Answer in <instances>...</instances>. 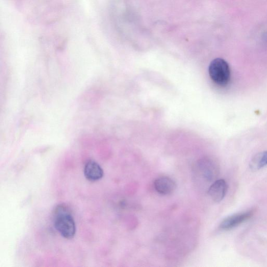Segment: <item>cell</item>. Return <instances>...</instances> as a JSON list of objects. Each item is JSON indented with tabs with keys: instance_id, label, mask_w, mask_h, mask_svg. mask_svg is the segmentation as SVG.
Returning a JSON list of instances; mask_svg holds the SVG:
<instances>
[{
	"instance_id": "6da1fadb",
	"label": "cell",
	"mask_w": 267,
	"mask_h": 267,
	"mask_svg": "<svg viewBox=\"0 0 267 267\" xmlns=\"http://www.w3.org/2000/svg\"><path fill=\"white\" fill-rule=\"evenodd\" d=\"M53 222L55 228L66 239H73L76 234V223L68 208L59 205L54 210Z\"/></svg>"
},
{
	"instance_id": "7a4b0ae2",
	"label": "cell",
	"mask_w": 267,
	"mask_h": 267,
	"mask_svg": "<svg viewBox=\"0 0 267 267\" xmlns=\"http://www.w3.org/2000/svg\"><path fill=\"white\" fill-rule=\"evenodd\" d=\"M209 73L212 81L220 86H225L230 81V67L222 59L217 58L210 63Z\"/></svg>"
},
{
	"instance_id": "3957f363",
	"label": "cell",
	"mask_w": 267,
	"mask_h": 267,
	"mask_svg": "<svg viewBox=\"0 0 267 267\" xmlns=\"http://www.w3.org/2000/svg\"><path fill=\"white\" fill-rule=\"evenodd\" d=\"M254 214V210H252L227 217L220 224V229L226 231L231 230L248 221Z\"/></svg>"
},
{
	"instance_id": "277c9868",
	"label": "cell",
	"mask_w": 267,
	"mask_h": 267,
	"mask_svg": "<svg viewBox=\"0 0 267 267\" xmlns=\"http://www.w3.org/2000/svg\"><path fill=\"white\" fill-rule=\"evenodd\" d=\"M198 168L202 177L209 182L214 181L218 176L219 167L213 161L202 160L199 163Z\"/></svg>"
},
{
	"instance_id": "5b68a950",
	"label": "cell",
	"mask_w": 267,
	"mask_h": 267,
	"mask_svg": "<svg viewBox=\"0 0 267 267\" xmlns=\"http://www.w3.org/2000/svg\"><path fill=\"white\" fill-rule=\"evenodd\" d=\"M228 185L223 179H220L215 180L209 188L208 194L211 199L216 202L222 201L224 198Z\"/></svg>"
},
{
	"instance_id": "8992f818",
	"label": "cell",
	"mask_w": 267,
	"mask_h": 267,
	"mask_svg": "<svg viewBox=\"0 0 267 267\" xmlns=\"http://www.w3.org/2000/svg\"><path fill=\"white\" fill-rule=\"evenodd\" d=\"M84 175L86 179L91 182H96L103 178L104 170L95 161L90 160L85 164Z\"/></svg>"
},
{
	"instance_id": "52a82bcc",
	"label": "cell",
	"mask_w": 267,
	"mask_h": 267,
	"mask_svg": "<svg viewBox=\"0 0 267 267\" xmlns=\"http://www.w3.org/2000/svg\"><path fill=\"white\" fill-rule=\"evenodd\" d=\"M154 187L158 193L168 195L174 192L177 185L174 180L170 178L162 177L155 180Z\"/></svg>"
},
{
	"instance_id": "ba28073f",
	"label": "cell",
	"mask_w": 267,
	"mask_h": 267,
	"mask_svg": "<svg viewBox=\"0 0 267 267\" xmlns=\"http://www.w3.org/2000/svg\"><path fill=\"white\" fill-rule=\"evenodd\" d=\"M267 166V151L256 155L250 163V168L257 171Z\"/></svg>"
}]
</instances>
